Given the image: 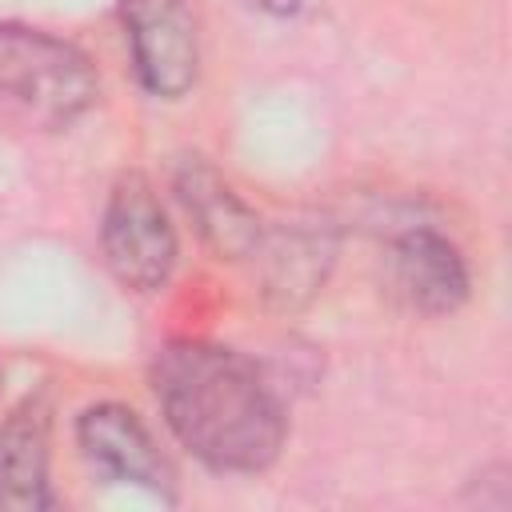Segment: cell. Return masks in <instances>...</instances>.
I'll return each mask as SVG.
<instances>
[{"mask_svg":"<svg viewBox=\"0 0 512 512\" xmlns=\"http://www.w3.org/2000/svg\"><path fill=\"white\" fill-rule=\"evenodd\" d=\"M48 444H52V408L40 392L24 396L0 424V508H16V512L56 508L48 484Z\"/></svg>","mask_w":512,"mask_h":512,"instance_id":"ba28073f","label":"cell"},{"mask_svg":"<svg viewBox=\"0 0 512 512\" xmlns=\"http://www.w3.org/2000/svg\"><path fill=\"white\" fill-rule=\"evenodd\" d=\"M136 80L156 100H180L200 72V28L188 0H120Z\"/></svg>","mask_w":512,"mask_h":512,"instance_id":"277c9868","label":"cell"},{"mask_svg":"<svg viewBox=\"0 0 512 512\" xmlns=\"http://www.w3.org/2000/svg\"><path fill=\"white\" fill-rule=\"evenodd\" d=\"M0 96L40 124L64 128L100 100V76L72 40L0 20Z\"/></svg>","mask_w":512,"mask_h":512,"instance_id":"7a4b0ae2","label":"cell"},{"mask_svg":"<svg viewBox=\"0 0 512 512\" xmlns=\"http://www.w3.org/2000/svg\"><path fill=\"white\" fill-rule=\"evenodd\" d=\"M100 248L108 272L132 292H160L176 268V232L148 176L124 172L100 216Z\"/></svg>","mask_w":512,"mask_h":512,"instance_id":"3957f363","label":"cell"},{"mask_svg":"<svg viewBox=\"0 0 512 512\" xmlns=\"http://www.w3.org/2000/svg\"><path fill=\"white\" fill-rule=\"evenodd\" d=\"M252 256H260V280L268 304L300 308L324 288L336 256V240L328 228L284 224L276 232H264Z\"/></svg>","mask_w":512,"mask_h":512,"instance_id":"9c48e42d","label":"cell"},{"mask_svg":"<svg viewBox=\"0 0 512 512\" xmlns=\"http://www.w3.org/2000/svg\"><path fill=\"white\" fill-rule=\"evenodd\" d=\"M392 280L404 300L428 316L456 312L472 288L464 252L432 224H408L392 236Z\"/></svg>","mask_w":512,"mask_h":512,"instance_id":"8992f818","label":"cell"},{"mask_svg":"<svg viewBox=\"0 0 512 512\" xmlns=\"http://www.w3.org/2000/svg\"><path fill=\"white\" fill-rule=\"evenodd\" d=\"M172 436L216 472H264L284 448V404L260 364L208 340H172L152 360Z\"/></svg>","mask_w":512,"mask_h":512,"instance_id":"6da1fadb","label":"cell"},{"mask_svg":"<svg viewBox=\"0 0 512 512\" xmlns=\"http://www.w3.org/2000/svg\"><path fill=\"white\" fill-rule=\"evenodd\" d=\"M252 4H260L264 12H272V16H292L304 0H252Z\"/></svg>","mask_w":512,"mask_h":512,"instance_id":"30bf717a","label":"cell"},{"mask_svg":"<svg viewBox=\"0 0 512 512\" xmlns=\"http://www.w3.org/2000/svg\"><path fill=\"white\" fill-rule=\"evenodd\" d=\"M76 440H80L84 460L104 480L144 488L168 504L176 500V472L132 408L116 400H100L84 408L76 420Z\"/></svg>","mask_w":512,"mask_h":512,"instance_id":"5b68a950","label":"cell"},{"mask_svg":"<svg viewBox=\"0 0 512 512\" xmlns=\"http://www.w3.org/2000/svg\"><path fill=\"white\" fill-rule=\"evenodd\" d=\"M176 196L196 224L200 240L220 260H244L256 252L264 228L260 216L232 192V184L200 156H184L176 164Z\"/></svg>","mask_w":512,"mask_h":512,"instance_id":"52a82bcc","label":"cell"}]
</instances>
